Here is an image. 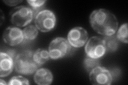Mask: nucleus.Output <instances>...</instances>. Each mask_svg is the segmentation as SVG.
Instances as JSON below:
<instances>
[{"instance_id": "obj_10", "label": "nucleus", "mask_w": 128, "mask_h": 85, "mask_svg": "<svg viewBox=\"0 0 128 85\" xmlns=\"http://www.w3.org/2000/svg\"><path fill=\"white\" fill-rule=\"evenodd\" d=\"M14 67V59L7 53L1 51L0 53V77L2 78L9 76Z\"/></svg>"}, {"instance_id": "obj_16", "label": "nucleus", "mask_w": 128, "mask_h": 85, "mask_svg": "<svg viewBox=\"0 0 128 85\" xmlns=\"http://www.w3.org/2000/svg\"><path fill=\"white\" fill-rule=\"evenodd\" d=\"M128 23H126L122 25L118 29L116 37L119 41L128 44Z\"/></svg>"}, {"instance_id": "obj_6", "label": "nucleus", "mask_w": 128, "mask_h": 85, "mask_svg": "<svg viewBox=\"0 0 128 85\" xmlns=\"http://www.w3.org/2000/svg\"><path fill=\"white\" fill-rule=\"evenodd\" d=\"M86 56L94 59H100L105 54L106 47L104 39L98 36L88 39L85 46Z\"/></svg>"}, {"instance_id": "obj_19", "label": "nucleus", "mask_w": 128, "mask_h": 85, "mask_svg": "<svg viewBox=\"0 0 128 85\" xmlns=\"http://www.w3.org/2000/svg\"><path fill=\"white\" fill-rule=\"evenodd\" d=\"M22 1H3V2L6 5L10 6H14L19 4L20 3H22Z\"/></svg>"}, {"instance_id": "obj_9", "label": "nucleus", "mask_w": 128, "mask_h": 85, "mask_svg": "<svg viewBox=\"0 0 128 85\" xmlns=\"http://www.w3.org/2000/svg\"><path fill=\"white\" fill-rule=\"evenodd\" d=\"M3 39L10 46L18 45L24 40L23 30L16 27H8L3 32Z\"/></svg>"}, {"instance_id": "obj_11", "label": "nucleus", "mask_w": 128, "mask_h": 85, "mask_svg": "<svg viewBox=\"0 0 128 85\" xmlns=\"http://www.w3.org/2000/svg\"><path fill=\"white\" fill-rule=\"evenodd\" d=\"M34 79L39 85H49L52 84L54 76L52 72L48 69H38L35 72Z\"/></svg>"}, {"instance_id": "obj_17", "label": "nucleus", "mask_w": 128, "mask_h": 85, "mask_svg": "<svg viewBox=\"0 0 128 85\" xmlns=\"http://www.w3.org/2000/svg\"><path fill=\"white\" fill-rule=\"evenodd\" d=\"M27 2L31 6V9L33 10L35 17L39 12L43 10V6L46 1H38H38H30V0H28Z\"/></svg>"}, {"instance_id": "obj_3", "label": "nucleus", "mask_w": 128, "mask_h": 85, "mask_svg": "<svg viewBox=\"0 0 128 85\" xmlns=\"http://www.w3.org/2000/svg\"><path fill=\"white\" fill-rule=\"evenodd\" d=\"M10 15L11 22L14 25L23 27L27 26L32 21L34 13L31 7L22 5L12 10Z\"/></svg>"}, {"instance_id": "obj_8", "label": "nucleus", "mask_w": 128, "mask_h": 85, "mask_svg": "<svg viewBox=\"0 0 128 85\" xmlns=\"http://www.w3.org/2000/svg\"><path fill=\"white\" fill-rule=\"evenodd\" d=\"M89 39L88 31L81 27H76L72 29L67 36V40L70 45L75 48L83 46Z\"/></svg>"}, {"instance_id": "obj_7", "label": "nucleus", "mask_w": 128, "mask_h": 85, "mask_svg": "<svg viewBox=\"0 0 128 85\" xmlns=\"http://www.w3.org/2000/svg\"><path fill=\"white\" fill-rule=\"evenodd\" d=\"M89 79L91 84L96 85H110L113 81L110 70L101 66L90 72Z\"/></svg>"}, {"instance_id": "obj_20", "label": "nucleus", "mask_w": 128, "mask_h": 85, "mask_svg": "<svg viewBox=\"0 0 128 85\" xmlns=\"http://www.w3.org/2000/svg\"><path fill=\"white\" fill-rule=\"evenodd\" d=\"M0 84L1 85H8V83L6 82L5 80H3L2 79H0Z\"/></svg>"}, {"instance_id": "obj_14", "label": "nucleus", "mask_w": 128, "mask_h": 85, "mask_svg": "<svg viewBox=\"0 0 128 85\" xmlns=\"http://www.w3.org/2000/svg\"><path fill=\"white\" fill-rule=\"evenodd\" d=\"M100 66V61L99 59H94L86 56L83 61L84 68L88 72H90L96 67Z\"/></svg>"}, {"instance_id": "obj_1", "label": "nucleus", "mask_w": 128, "mask_h": 85, "mask_svg": "<svg viewBox=\"0 0 128 85\" xmlns=\"http://www.w3.org/2000/svg\"><path fill=\"white\" fill-rule=\"evenodd\" d=\"M90 23L95 31L104 36L114 35L118 27L116 17L105 9L94 10L90 14Z\"/></svg>"}, {"instance_id": "obj_4", "label": "nucleus", "mask_w": 128, "mask_h": 85, "mask_svg": "<svg viewBox=\"0 0 128 85\" xmlns=\"http://www.w3.org/2000/svg\"><path fill=\"white\" fill-rule=\"evenodd\" d=\"M56 17L52 11L43 10L35 16L34 22L38 29L43 33H47L54 29L56 24Z\"/></svg>"}, {"instance_id": "obj_21", "label": "nucleus", "mask_w": 128, "mask_h": 85, "mask_svg": "<svg viewBox=\"0 0 128 85\" xmlns=\"http://www.w3.org/2000/svg\"><path fill=\"white\" fill-rule=\"evenodd\" d=\"M1 25H2V22H3V19H3L4 18V16L3 15V12H2V11H1Z\"/></svg>"}, {"instance_id": "obj_18", "label": "nucleus", "mask_w": 128, "mask_h": 85, "mask_svg": "<svg viewBox=\"0 0 128 85\" xmlns=\"http://www.w3.org/2000/svg\"><path fill=\"white\" fill-rule=\"evenodd\" d=\"M30 84L29 80L27 78L22 76H17L12 77L8 85H28Z\"/></svg>"}, {"instance_id": "obj_5", "label": "nucleus", "mask_w": 128, "mask_h": 85, "mask_svg": "<svg viewBox=\"0 0 128 85\" xmlns=\"http://www.w3.org/2000/svg\"><path fill=\"white\" fill-rule=\"evenodd\" d=\"M72 46L68 40L63 37H57L52 40L49 47L50 58L57 60L70 53Z\"/></svg>"}, {"instance_id": "obj_2", "label": "nucleus", "mask_w": 128, "mask_h": 85, "mask_svg": "<svg viewBox=\"0 0 128 85\" xmlns=\"http://www.w3.org/2000/svg\"><path fill=\"white\" fill-rule=\"evenodd\" d=\"M33 52L24 51L16 55L14 60L16 71L20 74L29 75L38 70V66L33 59Z\"/></svg>"}, {"instance_id": "obj_15", "label": "nucleus", "mask_w": 128, "mask_h": 85, "mask_svg": "<svg viewBox=\"0 0 128 85\" xmlns=\"http://www.w3.org/2000/svg\"><path fill=\"white\" fill-rule=\"evenodd\" d=\"M24 39L27 40H33L36 38L38 32V28L33 25L26 27L23 30Z\"/></svg>"}, {"instance_id": "obj_13", "label": "nucleus", "mask_w": 128, "mask_h": 85, "mask_svg": "<svg viewBox=\"0 0 128 85\" xmlns=\"http://www.w3.org/2000/svg\"><path fill=\"white\" fill-rule=\"evenodd\" d=\"M106 51L110 52H114L118 50L119 45V40L116 35L105 36L103 38Z\"/></svg>"}, {"instance_id": "obj_12", "label": "nucleus", "mask_w": 128, "mask_h": 85, "mask_svg": "<svg viewBox=\"0 0 128 85\" xmlns=\"http://www.w3.org/2000/svg\"><path fill=\"white\" fill-rule=\"evenodd\" d=\"M50 58L49 52L46 50L38 48L33 53L34 61L38 67L46 62Z\"/></svg>"}]
</instances>
